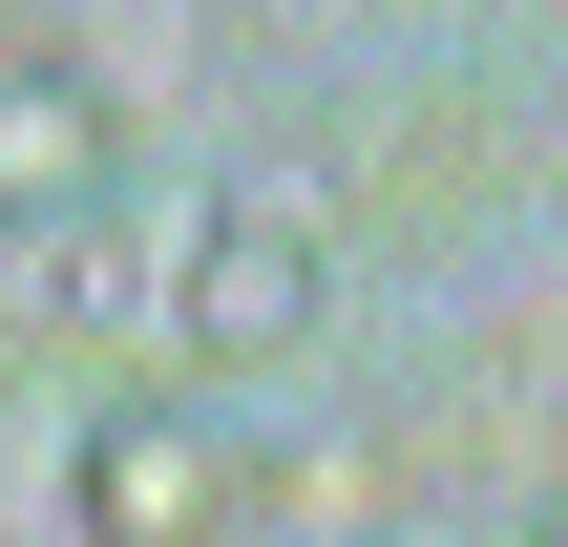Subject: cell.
Instances as JSON below:
<instances>
[{
  "mask_svg": "<svg viewBox=\"0 0 568 547\" xmlns=\"http://www.w3.org/2000/svg\"><path fill=\"white\" fill-rule=\"evenodd\" d=\"M316 295H337V253H316L295 190H232V211H190V253H169V337H190V358H295Z\"/></svg>",
  "mask_w": 568,
  "mask_h": 547,
  "instance_id": "cell-1",
  "label": "cell"
},
{
  "mask_svg": "<svg viewBox=\"0 0 568 547\" xmlns=\"http://www.w3.org/2000/svg\"><path fill=\"white\" fill-rule=\"evenodd\" d=\"M63 527L84 547H211L232 527V443H211L190 401H105L84 464H63Z\"/></svg>",
  "mask_w": 568,
  "mask_h": 547,
  "instance_id": "cell-2",
  "label": "cell"
},
{
  "mask_svg": "<svg viewBox=\"0 0 568 547\" xmlns=\"http://www.w3.org/2000/svg\"><path fill=\"white\" fill-rule=\"evenodd\" d=\"M105 190H126V105L42 42V63H0V232L21 253H63V232H105Z\"/></svg>",
  "mask_w": 568,
  "mask_h": 547,
  "instance_id": "cell-3",
  "label": "cell"
},
{
  "mask_svg": "<svg viewBox=\"0 0 568 547\" xmlns=\"http://www.w3.org/2000/svg\"><path fill=\"white\" fill-rule=\"evenodd\" d=\"M379 547H485V527H379Z\"/></svg>",
  "mask_w": 568,
  "mask_h": 547,
  "instance_id": "cell-4",
  "label": "cell"
}]
</instances>
